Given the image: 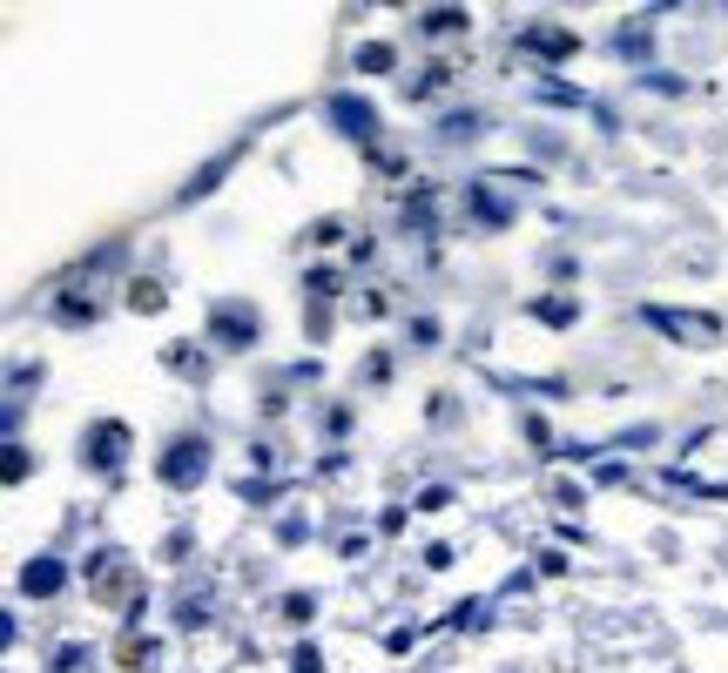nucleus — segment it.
Here are the masks:
<instances>
[{"mask_svg": "<svg viewBox=\"0 0 728 673\" xmlns=\"http://www.w3.org/2000/svg\"><path fill=\"white\" fill-rule=\"evenodd\" d=\"M203 472H209V445L203 438H176L170 458H162V478H170V485H196Z\"/></svg>", "mask_w": 728, "mask_h": 673, "instance_id": "obj_1", "label": "nucleus"}, {"mask_svg": "<svg viewBox=\"0 0 728 673\" xmlns=\"http://www.w3.org/2000/svg\"><path fill=\"white\" fill-rule=\"evenodd\" d=\"M209 330L223 336V344H250V336H257V310H243V303H223Z\"/></svg>", "mask_w": 728, "mask_h": 673, "instance_id": "obj_2", "label": "nucleus"}, {"mask_svg": "<svg viewBox=\"0 0 728 673\" xmlns=\"http://www.w3.org/2000/svg\"><path fill=\"white\" fill-rule=\"evenodd\" d=\"M61 579H68V572H61L54 559H28V566H21V593L48 600V593H61Z\"/></svg>", "mask_w": 728, "mask_h": 673, "instance_id": "obj_3", "label": "nucleus"}, {"mask_svg": "<svg viewBox=\"0 0 728 673\" xmlns=\"http://www.w3.org/2000/svg\"><path fill=\"white\" fill-rule=\"evenodd\" d=\"M331 122H338L345 135H358V142H365V135L378 128V115H371V102H351V95H338V102H331Z\"/></svg>", "mask_w": 728, "mask_h": 673, "instance_id": "obj_4", "label": "nucleus"}, {"mask_svg": "<svg viewBox=\"0 0 728 673\" xmlns=\"http://www.w3.org/2000/svg\"><path fill=\"white\" fill-rule=\"evenodd\" d=\"M526 48H540V54H566V48H574V34H566V28H540V34H526Z\"/></svg>", "mask_w": 728, "mask_h": 673, "instance_id": "obj_5", "label": "nucleus"}, {"mask_svg": "<svg viewBox=\"0 0 728 673\" xmlns=\"http://www.w3.org/2000/svg\"><path fill=\"white\" fill-rule=\"evenodd\" d=\"M122 458V425H102L95 432V465H115Z\"/></svg>", "mask_w": 728, "mask_h": 673, "instance_id": "obj_6", "label": "nucleus"}, {"mask_svg": "<svg viewBox=\"0 0 728 673\" xmlns=\"http://www.w3.org/2000/svg\"><path fill=\"white\" fill-rule=\"evenodd\" d=\"M425 28H432V34H452V28H465V14H459V8H432Z\"/></svg>", "mask_w": 728, "mask_h": 673, "instance_id": "obj_7", "label": "nucleus"}, {"mask_svg": "<svg viewBox=\"0 0 728 673\" xmlns=\"http://www.w3.org/2000/svg\"><path fill=\"white\" fill-rule=\"evenodd\" d=\"M358 68H365V74H378V68H391V48H384V41H371V48H358Z\"/></svg>", "mask_w": 728, "mask_h": 673, "instance_id": "obj_8", "label": "nucleus"}, {"mask_svg": "<svg viewBox=\"0 0 728 673\" xmlns=\"http://www.w3.org/2000/svg\"><path fill=\"white\" fill-rule=\"evenodd\" d=\"M290 673H317V653H310V646H304V653H297V666H290Z\"/></svg>", "mask_w": 728, "mask_h": 673, "instance_id": "obj_9", "label": "nucleus"}]
</instances>
